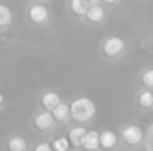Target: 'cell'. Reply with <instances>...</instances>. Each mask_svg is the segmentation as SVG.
I'll list each match as a JSON object with an SVG mask.
<instances>
[{
  "mask_svg": "<svg viewBox=\"0 0 153 151\" xmlns=\"http://www.w3.org/2000/svg\"><path fill=\"white\" fill-rule=\"evenodd\" d=\"M70 114L77 122H86L95 114V104L89 98H79L70 107Z\"/></svg>",
  "mask_w": 153,
  "mask_h": 151,
  "instance_id": "6da1fadb",
  "label": "cell"
},
{
  "mask_svg": "<svg viewBox=\"0 0 153 151\" xmlns=\"http://www.w3.org/2000/svg\"><path fill=\"white\" fill-rule=\"evenodd\" d=\"M125 48V43L122 39L119 37H110L105 43H104V52L110 56H114L117 53H120L122 50Z\"/></svg>",
  "mask_w": 153,
  "mask_h": 151,
  "instance_id": "7a4b0ae2",
  "label": "cell"
},
{
  "mask_svg": "<svg viewBox=\"0 0 153 151\" xmlns=\"http://www.w3.org/2000/svg\"><path fill=\"white\" fill-rule=\"evenodd\" d=\"M80 145H83L86 150H97L98 145H100V135H98L95 130L85 132Z\"/></svg>",
  "mask_w": 153,
  "mask_h": 151,
  "instance_id": "3957f363",
  "label": "cell"
},
{
  "mask_svg": "<svg viewBox=\"0 0 153 151\" xmlns=\"http://www.w3.org/2000/svg\"><path fill=\"white\" fill-rule=\"evenodd\" d=\"M141 138H143V132L137 126H128L123 130V139L128 144H138L141 141Z\"/></svg>",
  "mask_w": 153,
  "mask_h": 151,
  "instance_id": "277c9868",
  "label": "cell"
},
{
  "mask_svg": "<svg viewBox=\"0 0 153 151\" xmlns=\"http://www.w3.org/2000/svg\"><path fill=\"white\" fill-rule=\"evenodd\" d=\"M30 18H31L34 22H37V24L45 22L46 18H48V10H46V7H45V6H40V4L33 6V7L30 9Z\"/></svg>",
  "mask_w": 153,
  "mask_h": 151,
  "instance_id": "5b68a950",
  "label": "cell"
},
{
  "mask_svg": "<svg viewBox=\"0 0 153 151\" xmlns=\"http://www.w3.org/2000/svg\"><path fill=\"white\" fill-rule=\"evenodd\" d=\"M52 123H53V116L51 113H42V114H39L36 117V126L39 129H42V130L51 127Z\"/></svg>",
  "mask_w": 153,
  "mask_h": 151,
  "instance_id": "8992f818",
  "label": "cell"
},
{
  "mask_svg": "<svg viewBox=\"0 0 153 151\" xmlns=\"http://www.w3.org/2000/svg\"><path fill=\"white\" fill-rule=\"evenodd\" d=\"M68 113H70L68 107H67L65 104H61V102H58V104L52 108V116L55 117V120H59V122L65 120V119L68 117Z\"/></svg>",
  "mask_w": 153,
  "mask_h": 151,
  "instance_id": "52a82bcc",
  "label": "cell"
},
{
  "mask_svg": "<svg viewBox=\"0 0 153 151\" xmlns=\"http://www.w3.org/2000/svg\"><path fill=\"white\" fill-rule=\"evenodd\" d=\"M116 141H117V138H116V135L111 130H105V132H102L101 135H100V144H101L104 148L114 147L116 145Z\"/></svg>",
  "mask_w": 153,
  "mask_h": 151,
  "instance_id": "ba28073f",
  "label": "cell"
},
{
  "mask_svg": "<svg viewBox=\"0 0 153 151\" xmlns=\"http://www.w3.org/2000/svg\"><path fill=\"white\" fill-rule=\"evenodd\" d=\"M85 15L88 16L89 21L98 22V21H101L102 18H104V10H102V7H100V6H91V7H88V10H86Z\"/></svg>",
  "mask_w": 153,
  "mask_h": 151,
  "instance_id": "9c48e42d",
  "label": "cell"
},
{
  "mask_svg": "<svg viewBox=\"0 0 153 151\" xmlns=\"http://www.w3.org/2000/svg\"><path fill=\"white\" fill-rule=\"evenodd\" d=\"M85 132H86V130H85L83 127H76V129H73V130L70 132L68 139L71 141V144H73L74 147H79V145H80V142H82V138H83Z\"/></svg>",
  "mask_w": 153,
  "mask_h": 151,
  "instance_id": "30bf717a",
  "label": "cell"
},
{
  "mask_svg": "<svg viewBox=\"0 0 153 151\" xmlns=\"http://www.w3.org/2000/svg\"><path fill=\"white\" fill-rule=\"evenodd\" d=\"M89 7L88 0H71V9L77 15H85Z\"/></svg>",
  "mask_w": 153,
  "mask_h": 151,
  "instance_id": "8fae6325",
  "label": "cell"
},
{
  "mask_svg": "<svg viewBox=\"0 0 153 151\" xmlns=\"http://www.w3.org/2000/svg\"><path fill=\"white\" fill-rule=\"evenodd\" d=\"M42 102H43V105H45L48 110H52V108L59 102V96H58L56 94H53V92H48V94L43 96Z\"/></svg>",
  "mask_w": 153,
  "mask_h": 151,
  "instance_id": "7c38bea8",
  "label": "cell"
},
{
  "mask_svg": "<svg viewBox=\"0 0 153 151\" xmlns=\"http://www.w3.org/2000/svg\"><path fill=\"white\" fill-rule=\"evenodd\" d=\"M25 147H27L25 139H22V138H19V136L12 138V139L9 141V150H12V151H24Z\"/></svg>",
  "mask_w": 153,
  "mask_h": 151,
  "instance_id": "4fadbf2b",
  "label": "cell"
},
{
  "mask_svg": "<svg viewBox=\"0 0 153 151\" xmlns=\"http://www.w3.org/2000/svg\"><path fill=\"white\" fill-rule=\"evenodd\" d=\"M12 19V13H10V9H7V6L4 4H0V27H4L10 22Z\"/></svg>",
  "mask_w": 153,
  "mask_h": 151,
  "instance_id": "5bb4252c",
  "label": "cell"
},
{
  "mask_svg": "<svg viewBox=\"0 0 153 151\" xmlns=\"http://www.w3.org/2000/svg\"><path fill=\"white\" fill-rule=\"evenodd\" d=\"M140 105L144 108H149L153 105V94L152 92H143L140 95Z\"/></svg>",
  "mask_w": 153,
  "mask_h": 151,
  "instance_id": "9a60e30c",
  "label": "cell"
},
{
  "mask_svg": "<svg viewBox=\"0 0 153 151\" xmlns=\"http://www.w3.org/2000/svg\"><path fill=\"white\" fill-rule=\"evenodd\" d=\"M68 139L67 138H59V139H56L55 142H53V150L56 151H65L68 148Z\"/></svg>",
  "mask_w": 153,
  "mask_h": 151,
  "instance_id": "2e32d148",
  "label": "cell"
},
{
  "mask_svg": "<svg viewBox=\"0 0 153 151\" xmlns=\"http://www.w3.org/2000/svg\"><path fill=\"white\" fill-rule=\"evenodd\" d=\"M143 82H144V85L146 86H153V70H149V71H146L144 73V76H143Z\"/></svg>",
  "mask_w": 153,
  "mask_h": 151,
  "instance_id": "e0dca14e",
  "label": "cell"
},
{
  "mask_svg": "<svg viewBox=\"0 0 153 151\" xmlns=\"http://www.w3.org/2000/svg\"><path fill=\"white\" fill-rule=\"evenodd\" d=\"M52 147L49 144H40V145H37L36 147V151H51Z\"/></svg>",
  "mask_w": 153,
  "mask_h": 151,
  "instance_id": "ac0fdd59",
  "label": "cell"
},
{
  "mask_svg": "<svg viewBox=\"0 0 153 151\" xmlns=\"http://www.w3.org/2000/svg\"><path fill=\"white\" fill-rule=\"evenodd\" d=\"M88 3H91V4H95V3H98V0H88Z\"/></svg>",
  "mask_w": 153,
  "mask_h": 151,
  "instance_id": "d6986e66",
  "label": "cell"
},
{
  "mask_svg": "<svg viewBox=\"0 0 153 151\" xmlns=\"http://www.w3.org/2000/svg\"><path fill=\"white\" fill-rule=\"evenodd\" d=\"M104 1H107V3H114L116 0H104Z\"/></svg>",
  "mask_w": 153,
  "mask_h": 151,
  "instance_id": "ffe728a7",
  "label": "cell"
},
{
  "mask_svg": "<svg viewBox=\"0 0 153 151\" xmlns=\"http://www.w3.org/2000/svg\"><path fill=\"white\" fill-rule=\"evenodd\" d=\"M1 102H3V95L0 94V105H1Z\"/></svg>",
  "mask_w": 153,
  "mask_h": 151,
  "instance_id": "44dd1931",
  "label": "cell"
},
{
  "mask_svg": "<svg viewBox=\"0 0 153 151\" xmlns=\"http://www.w3.org/2000/svg\"><path fill=\"white\" fill-rule=\"evenodd\" d=\"M42 1H43V0H42Z\"/></svg>",
  "mask_w": 153,
  "mask_h": 151,
  "instance_id": "7402d4cb",
  "label": "cell"
}]
</instances>
